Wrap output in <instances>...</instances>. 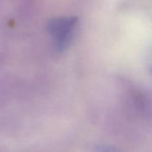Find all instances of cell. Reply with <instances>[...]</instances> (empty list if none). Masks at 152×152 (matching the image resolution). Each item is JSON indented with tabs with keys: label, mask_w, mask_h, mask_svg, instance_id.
<instances>
[{
	"label": "cell",
	"mask_w": 152,
	"mask_h": 152,
	"mask_svg": "<svg viewBox=\"0 0 152 152\" xmlns=\"http://www.w3.org/2000/svg\"><path fill=\"white\" fill-rule=\"evenodd\" d=\"M77 17L64 16L51 19L48 23V31L53 37L56 51L64 50L71 42Z\"/></svg>",
	"instance_id": "1"
},
{
	"label": "cell",
	"mask_w": 152,
	"mask_h": 152,
	"mask_svg": "<svg viewBox=\"0 0 152 152\" xmlns=\"http://www.w3.org/2000/svg\"><path fill=\"white\" fill-rule=\"evenodd\" d=\"M94 152H121L117 148L107 145H98L94 148Z\"/></svg>",
	"instance_id": "2"
}]
</instances>
